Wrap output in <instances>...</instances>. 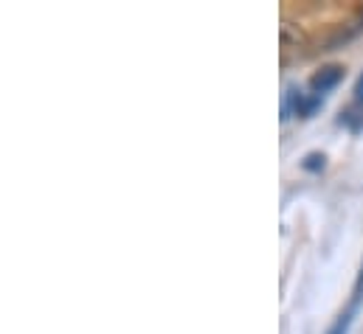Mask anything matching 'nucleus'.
Wrapping results in <instances>:
<instances>
[{
	"instance_id": "4",
	"label": "nucleus",
	"mask_w": 363,
	"mask_h": 334,
	"mask_svg": "<svg viewBox=\"0 0 363 334\" xmlns=\"http://www.w3.org/2000/svg\"><path fill=\"white\" fill-rule=\"evenodd\" d=\"M324 166H327V155H324V152H307L304 161H301V168L310 171V174L324 171Z\"/></svg>"
},
{
	"instance_id": "1",
	"label": "nucleus",
	"mask_w": 363,
	"mask_h": 334,
	"mask_svg": "<svg viewBox=\"0 0 363 334\" xmlns=\"http://www.w3.org/2000/svg\"><path fill=\"white\" fill-rule=\"evenodd\" d=\"M318 107H321V96H315V93L307 96L296 87H290L287 96H284V104H281V121H287L290 113L298 115V118H313L318 113Z\"/></svg>"
},
{
	"instance_id": "5",
	"label": "nucleus",
	"mask_w": 363,
	"mask_h": 334,
	"mask_svg": "<svg viewBox=\"0 0 363 334\" xmlns=\"http://www.w3.org/2000/svg\"><path fill=\"white\" fill-rule=\"evenodd\" d=\"M352 93H355V104L363 107V74L358 76V82H355V90H352Z\"/></svg>"
},
{
	"instance_id": "2",
	"label": "nucleus",
	"mask_w": 363,
	"mask_h": 334,
	"mask_svg": "<svg viewBox=\"0 0 363 334\" xmlns=\"http://www.w3.org/2000/svg\"><path fill=\"white\" fill-rule=\"evenodd\" d=\"M344 76H347V68L344 65H324V68H318L310 76V87H313L315 96H324V93L335 90L338 84L344 82Z\"/></svg>"
},
{
	"instance_id": "3",
	"label": "nucleus",
	"mask_w": 363,
	"mask_h": 334,
	"mask_svg": "<svg viewBox=\"0 0 363 334\" xmlns=\"http://www.w3.org/2000/svg\"><path fill=\"white\" fill-rule=\"evenodd\" d=\"M338 121H341L344 127H350L352 132H361V129H363V107H358V104H352V107L341 110Z\"/></svg>"
}]
</instances>
